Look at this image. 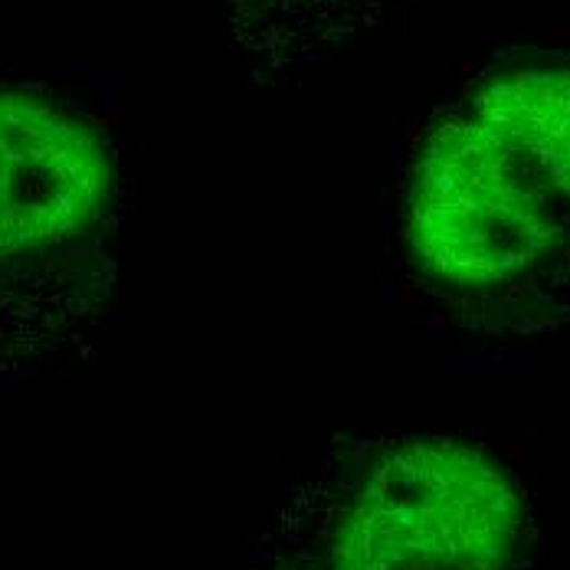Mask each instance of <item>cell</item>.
Wrapping results in <instances>:
<instances>
[{
    "label": "cell",
    "mask_w": 570,
    "mask_h": 570,
    "mask_svg": "<svg viewBox=\"0 0 570 570\" xmlns=\"http://www.w3.org/2000/svg\"><path fill=\"white\" fill-rule=\"evenodd\" d=\"M121 158L57 96L0 89V377L92 338L115 283Z\"/></svg>",
    "instance_id": "3957f363"
},
{
    "label": "cell",
    "mask_w": 570,
    "mask_h": 570,
    "mask_svg": "<svg viewBox=\"0 0 570 570\" xmlns=\"http://www.w3.org/2000/svg\"><path fill=\"white\" fill-rule=\"evenodd\" d=\"M394 259L440 325L534 335L570 325V53H512L420 128Z\"/></svg>",
    "instance_id": "6da1fadb"
},
{
    "label": "cell",
    "mask_w": 570,
    "mask_h": 570,
    "mask_svg": "<svg viewBox=\"0 0 570 570\" xmlns=\"http://www.w3.org/2000/svg\"><path fill=\"white\" fill-rule=\"evenodd\" d=\"M528 505L489 450L364 436L283 485L243 570H514Z\"/></svg>",
    "instance_id": "7a4b0ae2"
},
{
    "label": "cell",
    "mask_w": 570,
    "mask_h": 570,
    "mask_svg": "<svg viewBox=\"0 0 570 570\" xmlns=\"http://www.w3.org/2000/svg\"><path fill=\"white\" fill-rule=\"evenodd\" d=\"M403 0H227L236 50L259 76H295L338 57Z\"/></svg>",
    "instance_id": "277c9868"
}]
</instances>
